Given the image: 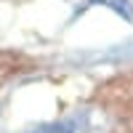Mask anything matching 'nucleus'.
<instances>
[{
    "mask_svg": "<svg viewBox=\"0 0 133 133\" xmlns=\"http://www.w3.org/2000/svg\"><path fill=\"white\" fill-rule=\"evenodd\" d=\"M88 5H104V8H109V11H112V14H117L120 19L133 21V3H130V0H83V3L77 5L75 16H80Z\"/></svg>",
    "mask_w": 133,
    "mask_h": 133,
    "instance_id": "f257e3e1",
    "label": "nucleus"
},
{
    "mask_svg": "<svg viewBox=\"0 0 133 133\" xmlns=\"http://www.w3.org/2000/svg\"><path fill=\"white\" fill-rule=\"evenodd\" d=\"M35 133H75V123L72 120H59V123H48L35 128Z\"/></svg>",
    "mask_w": 133,
    "mask_h": 133,
    "instance_id": "f03ea898",
    "label": "nucleus"
}]
</instances>
